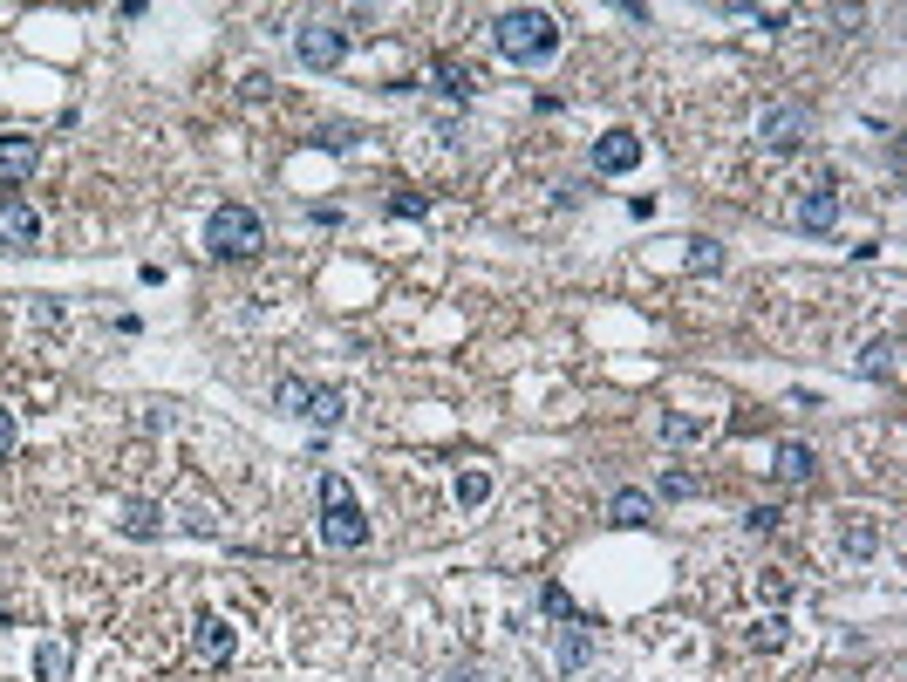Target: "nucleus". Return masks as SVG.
I'll return each instance as SVG.
<instances>
[{
  "instance_id": "7",
  "label": "nucleus",
  "mask_w": 907,
  "mask_h": 682,
  "mask_svg": "<svg viewBox=\"0 0 907 682\" xmlns=\"http://www.w3.org/2000/svg\"><path fill=\"white\" fill-rule=\"evenodd\" d=\"M642 164V137L635 130H607L601 144H594V171L601 178H621V171H635Z\"/></svg>"
},
{
  "instance_id": "10",
  "label": "nucleus",
  "mask_w": 907,
  "mask_h": 682,
  "mask_svg": "<svg viewBox=\"0 0 907 682\" xmlns=\"http://www.w3.org/2000/svg\"><path fill=\"white\" fill-rule=\"evenodd\" d=\"M41 164V137H0V185H21Z\"/></svg>"
},
{
  "instance_id": "31",
  "label": "nucleus",
  "mask_w": 907,
  "mask_h": 682,
  "mask_svg": "<svg viewBox=\"0 0 907 682\" xmlns=\"http://www.w3.org/2000/svg\"><path fill=\"white\" fill-rule=\"evenodd\" d=\"M14 451V410H0V457Z\"/></svg>"
},
{
  "instance_id": "2",
  "label": "nucleus",
  "mask_w": 907,
  "mask_h": 682,
  "mask_svg": "<svg viewBox=\"0 0 907 682\" xmlns=\"http://www.w3.org/2000/svg\"><path fill=\"white\" fill-rule=\"evenodd\" d=\"M205 246H212V260H253V253L266 246L260 212H246V205H219V212L205 219Z\"/></svg>"
},
{
  "instance_id": "8",
  "label": "nucleus",
  "mask_w": 907,
  "mask_h": 682,
  "mask_svg": "<svg viewBox=\"0 0 907 682\" xmlns=\"http://www.w3.org/2000/svg\"><path fill=\"white\" fill-rule=\"evenodd\" d=\"M832 219H839V198H832L826 185H812V191H798V205H792V226L798 232H832Z\"/></svg>"
},
{
  "instance_id": "12",
  "label": "nucleus",
  "mask_w": 907,
  "mask_h": 682,
  "mask_svg": "<svg viewBox=\"0 0 907 682\" xmlns=\"http://www.w3.org/2000/svg\"><path fill=\"white\" fill-rule=\"evenodd\" d=\"M778 478H792V485L819 478V457H812V444H778Z\"/></svg>"
},
{
  "instance_id": "4",
  "label": "nucleus",
  "mask_w": 907,
  "mask_h": 682,
  "mask_svg": "<svg viewBox=\"0 0 907 682\" xmlns=\"http://www.w3.org/2000/svg\"><path fill=\"white\" fill-rule=\"evenodd\" d=\"M321 539H328L335 553H355V546H369V519H362V505H355V498H341V505H321Z\"/></svg>"
},
{
  "instance_id": "26",
  "label": "nucleus",
  "mask_w": 907,
  "mask_h": 682,
  "mask_svg": "<svg viewBox=\"0 0 907 682\" xmlns=\"http://www.w3.org/2000/svg\"><path fill=\"white\" fill-rule=\"evenodd\" d=\"M389 212H396V219H423V212H430V198H423V191H396V198H389Z\"/></svg>"
},
{
  "instance_id": "29",
  "label": "nucleus",
  "mask_w": 907,
  "mask_h": 682,
  "mask_svg": "<svg viewBox=\"0 0 907 682\" xmlns=\"http://www.w3.org/2000/svg\"><path fill=\"white\" fill-rule=\"evenodd\" d=\"M744 526H751V532H771V526H778V505H751V512H744Z\"/></svg>"
},
{
  "instance_id": "24",
  "label": "nucleus",
  "mask_w": 907,
  "mask_h": 682,
  "mask_svg": "<svg viewBox=\"0 0 907 682\" xmlns=\"http://www.w3.org/2000/svg\"><path fill=\"white\" fill-rule=\"evenodd\" d=\"M437 89H444V96H471V76H464V69H457V62H437Z\"/></svg>"
},
{
  "instance_id": "21",
  "label": "nucleus",
  "mask_w": 907,
  "mask_h": 682,
  "mask_svg": "<svg viewBox=\"0 0 907 682\" xmlns=\"http://www.w3.org/2000/svg\"><path fill=\"white\" fill-rule=\"evenodd\" d=\"M860 369H867V376H894V341H873V348H860Z\"/></svg>"
},
{
  "instance_id": "30",
  "label": "nucleus",
  "mask_w": 907,
  "mask_h": 682,
  "mask_svg": "<svg viewBox=\"0 0 907 682\" xmlns=\"http://www.w3.org/2000/svg\"><path fill=\"white\" fill-rule=\"evenodd\" d=\"M757 642H764V648H778V642H785V614H764V628H757Z\"/></svg>"
},
{
  "instance_id": "3",
  "label": "nucleus",
  "mask_w": 907,
  "mask_h": 682,
  "mask_svg": "<svg viewBox=\"0 0 907 682\" xmlns=\"http://www.w3.org/2000/svg\"><path fill=\"white\" fill-rule=\"evenodd\" d=\"M757 137H764V151L792 157L798 144L812 137V110H805V103H771V110H764V123H757Z\"/></svg>"
},
{
  "instance_id": "17",
  "label": "nucleus",
  "mask_w": 907,
  "mask_h": 682,
  "mask_svg": "<svg viewBox=\"0 0 907 682\" xmlns=\"http://www.w3.org/2000/svg\"><path fill=\"white\" fill-rule=\"evenodd\" d=\"M539 607H546L553 621H580V607H573V594H567V587H553V580L539 587Z\"/></svg>"
},
{
  "instance_id": "27",
  "label": "nucleus",
  "mask_w": 907,
  "mask_h": 682,
  "mask_svg": "<svg viewBox=\"0 0 907 682\" xmlns=\"http://www.w3.org/2000/svg\"><path fill=\"white\" fill-rule=\"evenodd\" d=\"M662 498H696V478H689V471H669V478H662Z\"/></svg>"
},
{
  "instance_id": "13",
  "label": "nucleus",
  "mask_w": 907,
  "mask_h": 682,
  "mask_svg": "<svg viewBox=\"0 0 907 682\" xmlns=\"http://www.w3.org/2000/svg\"><path fill=\"white\" fill-rule=\"evenodd\" d=\"M607 512H614V526H648V519H655V498L648 492H614V505H607Z\"/></svg>"
},
{
  "instance_id": "22",
  "label": "nucleus",
  "mask_w": 907,
  "mask_h": 682,
  "mask_svg": "<svg viewBox=\"0 0 907 682\" xmlns=\"http://www.w3.org/2000/svg\"><path fill=\"white\" fill-rule=\"evenodd\" d=\"M485 498H492V478H485V471H464V478H457V505H485Z\"/></svg>"
},
{
  "instance_id": "28",
  "label": "nucleus",
  "mask_w": 907,
  "mask_h": 682,
  "mask_svg": "<svg viewBox=\"0 0 907 682\" xmlns=\"http://www.w3.org/2000/svg\"><path fill=\"white\" fill-rule=\"evenodd\" d=\"M314 144H321V151H348V123H328V130H314Z\"/></svg>"
},
{
  "instance_id": "16",
  "label": "nucleus",
  "mask_w": 907,
  "mask_h": 682,
  "mask_svg": "<svg viewBox=\"0 0 907 682\" xmlns=\"http://www.w3.org/2000/svg\"><path fill=\"white\" fill-rule=\"evenodd\" d=\"M301 417H307V423H321V430H335V423H341V389H314Z\"/></svg>"
},
{
  "instance_id": "19",
  "label": "nucleus",
  "mask_w": 907,
  "mask_h": 682,
  "mask_svg": "<svg viewBox=\"0 0 907 682\" xmlns=\"http://www.w3.org/2000/svg\"><path fill=\"white\" fill-rule=\"evenodd\" d=\"M717 266H723L717 239H689V273H717Z\"/></svg>"
},
{
  "instance_id": "14",
  "label": "nucleus",
  "mask_w": 907,
  "mask_h": 682,
  "mask_svg": "<svg viewBox=\"0 0 907 682\" xmlns=\"http://www.w3.org/2000/svg\"><path fill=\"white\" fill-rule=\"evenodd\" d=\"M839 546H846V553H853V560H873V546H880V526H873V519H860V512H853V519H846V526H839Z\"/></svg>"
},
{
  "instance_id": "1",
  "label": "nucleus",
  "mask_w": 907,
  "mask_h": 682,
  "mask_svg": "<svg viewBox=\"0 0 907 682\" xmlns=\"http://www.w3.org/2000/svg\"><path fill=\"white\" fill-rule=\"evenodd\" d=\"M492 48L505 62H546L560 48V14H546V7H505V14H492Z\"/></svg>"
},
{
  "instance_id": "9",
  "label": "nucleus",
  "mask_w": 907,
  "mask_h": 682,
  "mask_svg": "<svg viewBox=\"0 0 907 682\" xmlns=\"http://www.w3.org/2000/svg\"><path fill=\"white\" fill-rule=\"evenodd\" d=\"M232 642H239V635H232V621H226V614H198V621H191V648H198L205 662H226Z\"/></svg>"
},
{
  "instance_id": "25",
  "label": "nucleus",
  "mask_w": 907,
  "mask_h": 682,
  "mask_svg": "<svg viewBox=\"0 0 907 682\" xmlns=\"http://www.w3.org/2000/svg\"><path fill=\"white\" fill-rule=\"evenodd\" d=\"M314 498H321V505H341V498H355V492H348L341 471H321V478H314Z\"/></svg>"
},
{
  "instance_id": "15",
  "label": "nucleus",
  "mask_w": 907,
  "mask_h": 682,
  "mask_svg": "<svg viewBox=\"0 0 907 682\" xmlns=\"http://www.w3.org/2000/svg\"><path fill=\"white\" fill-rule=\"evenodd\" d=\"M35 682H69V642H41L35 648Z\"/></svg>"
},
{
  "instance_id": "20",
  "label": "nucleus",
  "mask_w": 907,
  "mask_h": 682,
  "mask_svg": "<svg viewBox=\"0 0 907 682\" xmlns=\"http://www.w3.org/2000/svg\"><path fill=\"white\" fill-rule=\"evenodd\" d=\"M123 532H130V539H157V505H130V512H123Z\"/></svg>"
},
{
  "instance_id": "5",
  "label": "nucleus",
  "mask_w": 907,
  "mask_h": 682,
  "mask_svg": "<svg viewBox=\"0 0 907 682\" xmlns=\"http://www.w3.org/2000/svg\"><path fill=\"white\" fill-rule=\"evenodd\" d=\"M294 48H301L307 69H335L341 55H348V28H335V21H307L301 35H294Z\"/></svg>"
},
{
  "instance_id": "11",
  "label": "nucleus",
  "mask_w": 907,
  "mask_h": 682,
  "mask_svg": "<svg viewBox=\"0 0 907 682\" xmlns=\"http://www.w3.org/2000/svg\"><path fill=\"white\" fill-rule=\"evenodd\" d=\"M594 662V635H587V621H567L560 628V669H587Z\"/></svg>"
},
{
  "instance_id": "18",
  "label": "nucleus",
  "mask_w": 907,
  "mask_h": 682,
  "mask_svg": "<svg viewBox=\"0 0 907 682\" xmlns=\"http://www.w3.org/2000/svg\"><path fill=\"white\" fill-rule=\"evenodd\" d=\"M696 437H703V423H696V417H682V410L662 417V444H696Z\"/></svg>"
},
{
  "instance_id": "6",
  "label": "nucleus",
  "mask_w": 907,
  "mask_h": 682,
  "mask_svg": "<svg viewBox=\"0 0 907 682\" xmlns=\"http://www.w3.org/2000/svg\"><path fill=\"white\" fill-rule=\"evenodd\" d=\"M0 246L7 253H35L41 246V219L28 198H0Z\"/></svg>"
},
{
  "instance_id": "23",
  "label": "nucleus",
  "mask_w": 907,
  "mask_h": 682,
  "mask_svg": "<svg viewBox=\"0 0 907 682\" xmlns=\"http://www.w3.org/2000/svg\"><path fill=\"white\" fill-rule=\"evenodd\" d=\"M307 396H314V389H307L301 376H287V382H280V396H273V403H280L287 417H301V410H307Z\"/></svg>"
}]
</instances>
